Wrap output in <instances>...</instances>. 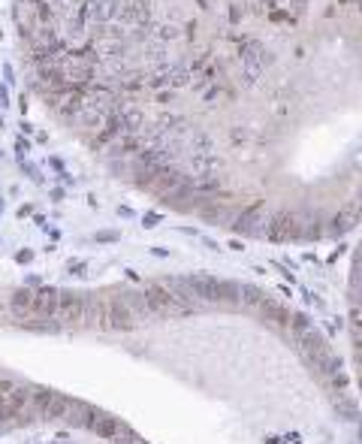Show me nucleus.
<instances>
[{
	"label": "nucleus",
	"instance_id": "f03ea898",
	"mask_svg": "<svg viewBox=\"0 0 362 444\" xmlns=\"http://www.w3.org/2000/svg\"><path fill=\"white\" fill-rule=\"evenodd\" d=\"M9 311L18 320H31L33 317V290L31 287H15L9 296Z\"/></svg>",
	"mask_w": 362,
	"mask_h": 444
},
{
	"label": "nucleus",
	"instance_id": "9b49d317",
	"mask_svg": "<svg viewBox=\"0 0 362 444\" xmlns=\"http://www.w3.org/2000/svg\"><path fill=\"white\" fill-rule=\"evenodd\" d=\"M0 103H3V106H9V91H6L3 85H0Z\"/></svg>",
	"mask_w": 362,
	"mask_h": 444
},
{
	"label": "nucleus",
	"instance_id": "f257e3e1",
	"mask_svg": "<svg viewBox=\"0 0 362 444\" xmlns=\"http://www.w3.org/2000/svg\"><path fill=\"white\" fill-rule=\"evenodd\" d=\"M142 299L148 306V314H157V317H172V314H187L190 308H184L166 284H148L142 290Z\"/></svg>",
	"mask_w": 362,
	"mask_h": 444
},
{
	"label": "nucleus",
	"instance_id": "4468645a",
	"mask_svg": "<svg viewBox=\"0 0 362 444\" xmlns=\"http://www.w3.org/2000/svg\"><path fill=\"white\" fill-rule=\"evenodd\" d=\"M0 127H3V115H0Z\"/></svg>",
	"mask_w": 362,
	"mask_h": 444
},
{
	"label": "nucleus",
	"instance_id": "20e7f679",
	"mask_svg": "<svg viewBox=\"0 0 362 444\" xmlns=\"http://www.w3.org/2000/svg\"><path fill=\"white\" fill-rule=\"evenodd\" d=\"M100 417V411L94 405H88V402H73V411H69V417H66V423L69 426H76V429H91L94 426V420Z\"/></svg>",
	"mask_w": 362,
	"mask_h": 444
},
{
	"label": "nucleus",
	"instance_id": "9d476101",
	"mask_svg": "<svg viewBox=\"0 0 362 444\" xmlns=\"http://www.w3.org/2000/svg\"><path fill=\"white\" fill-rule=\"evenodd\" d=\"M3 79H6V82H15V76H12V67H9V64H3Z\"/></svg>",
	"mask_w": 362,
	"mask_h": 444
},
{
	"label": "nucleus",
	"instance_id": "6e6552de",
	"mask_svg": "<svg viewBox=\"0 0 362 444\" xmlns=\"http://www.w3.org/2000/svg\"><path fill=\"white\" fill-rule=\"evenodd\" d=\"M142 227H157V215H154V212H148V215L142 218Z\"/></svg>",
	"mask_w": 362,
	"mask_h": 444
},
{
	"label": "nucleus",
	"instance_id": "423d86ee",
	"mask_svg": "<svg viewBox=\"0 0 362 444\" xmlns=\"http://www.w3.org/2000/svg\"><path fill=\"white\" fill-rule=\"evenodd\" d=\"M97 242H118V230H103V233H97Z\"/></svg>",
	"mask_w": 362,
	"mask_h": 444
},
{
	"label": "nucleus",
	"instance_id": "7ed1b4c3",
	"mask_svg": "<svg viewBox=\"0 0 362 444\" xmlns=\"http://www.w3.org/2000/svg\"><path fill=\"white\" fill-rule=\"evenodd\" d=\"M124 429H127V423H121L118 417H112V414H106V411H100V417L94 420V426H91V432H97L100 438H106V441L121 438Z\"/></svg>",
	"mask_w": 362,
	"mask_h": 444
},
{
	"label": "nucleus",
	"instance_id": "0eeeda50",
	"mask_svg": "<svg viewBox=\"0 0 362 444\" xmlns=\"http://www.w3.org/2000/svg\"><path fill=\"white\" fill-rule=\"evenodd\" d=\"M66 269H69V272H73V275H82V272H85V269H88V266H85L82 260H73V263H66Z\"/></svg>",
	"mask_w": 362,
	"mask_h": 444
},
{
	"label": "nucleus",
	"instance_id": "39448f33",
	"mask_svg": "<svg viewBox=\"0 0 362 444\" xmlns=\"http://www.w3.org/2000/svg\"><path fill=\"white\" fill-rule=\"evenodd\" d=\"M21 170L28 172V178H31V181H36V184L42 181V175H39V170H36V167H31V163H25V160H21Z\"/></svg>",
	"mask_w": 362,
	"mask_h": 444
},
{
	"label": "nucleus",
	"instance_id": "1a4fd4ad",
	"mask_svg": "<svg viewBox=\"0 0 362 444\" xmlns=\"http://www.w3.org/2000/svg\"><path fill=\"white\" fill-rule=\"evenodd\" d=\"M18 263H31L33 260V251H18V257H15Z\"/></svg>",
	"mask_w": 362,
	"mask_h": 444
},
{
	"label": "nucleus",
	"instance_id": "f8f14e48",
	"mask_svg": "<svg viewBox=\"0 0 362 444\" xmlns=\"http://www.w3.org/2000/svg\"><path fill=\"white\" fill-rule=\"evenodd\" d=\"M52 200H55V203H61V200H64V191H61V188H55V191H52Z\"/></svg>",
	"mask_w": 362,
	"mask_h": 444
},
{
	"label": "nucleus",
	"instance_id": "ddd939ff",
	"mask_svg": "<svg viewBox=\"0 0 362 444\" xmlns=\"http://www.w3.org/2000/svg\"><path fill=\"white\" fill-rule=\"evenodd\" d=\"M15 148H18V154H25V151H28V142H25V139H18V142H15Z\"/></svg>",
	"mask_w": 362,
	"mask_h": 444
},
{
	"label": "nucleus",
	"instance_id": "2eb2a0df",
	"mask_svg": "<svg viewBox=\"0 0 362 444\" xmlns=\"http://www.w3.org/2000/svg\"><path fill=\"white\" fill-rule=\"evenodd\" d=\"M0 157H3V151H0Z\"/></svg>",
	"mask_w": 362,
	"mask_h": 444
}]
</instances>
